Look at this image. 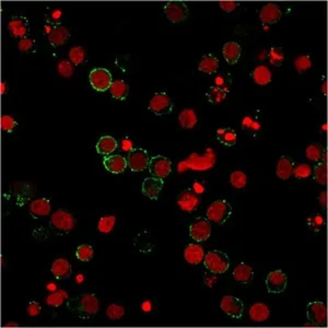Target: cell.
I'll use <instances>...</instances> for the list:
<instances>
[{
	"label": "cell",
	"instance_id": "obj_1",
	"mask_svg": "<svg viewBox=\"0 0 328 328\" xmlns=\"http://www.w3.org/2000/svg\"><path fill=\"white\" fill-rule=\"evenodd\" d=\"M69 309L81 317V319H90L98 312L100 303L94 295H81L80 296L73 297L67 303Z\"/></svg>",
	"mask_w": 328,
	"mask_h": 328
},
{
	"label": "cell",
	"instance_id": "obj_2",
	"mask_svg": "<svg viewBox=\"0 0 328 328\" xmlns=\"http://www.w3.org/2000/svg\"><path fill=\"white\" fill-rule=\"evenodd\" d=\"M216 163V155L211 149L207 150L205 155H197V153H193L188 157L185 161L181 162L178 164V171L184 172L192 168L195 171H205L209 170Z\"/></svg>",
	"mask_w": 328,
	"mask_h": 328
},
{
	"label": "cell",
	"instance_id": "obj_3",
	"mask_svg": "<svg viewBox=\"0 0 328 328\" xmlns=\"http://www.w3.org/2000/svg\"><path fill=\"white\" fill-rule=\"evenodd\" d=\"M203 264L213 273H223L230 268V258L221 251H211L203 257Z\"/></svg>",
	"mask_w": 328,
	"mask_h": 328
},
{
	"label": "cell",
	"instance_id": "obj_4",
	"mask_svg": "<svg viewBox=\"0 0 328 328\" xmlns=\"http://www.w3.org/2000/svg\"><path fill=\"white\" fill-rule=\"evenodd\" d=\"M232 215V207L225 199L213 201L207 210L208 220L216 222L218 225H223Z\"/></svg>",
	"mask_w": 328,
	"mask_h": 328
},
{
	"label": "cell",
	"instance_id": "obj_5",
	"mask_svg": "<svg viewBox=\"0 0 328 328\" xmlns=\"http://www.w3.org/2000/svg\"><path fill=\"white\" fill-rule=\"evenodd\" d=\"M89 79H90V83L94 90L100 92L106 91L112 86L113 82L112 73L105 68L93 69L90 76H89Z\"/></svg>",
	"mask_w": 328,
	"mask_h": 328
},
{
	"label": "cell",
	"instance_id": "obj_6",
	"mask_svg": "<svg viewBox=\"0 0 328 328\" xmlns=\"http://www.w3.org/2000/svg\"><path fill=\"white\" fill-rule=\"evenodd\" d=\"M307 319L315 326H326L327 324V309L323 302L315 301L307 304Z\"/></svg>",
	"mask_w": 328,
	"mask_h": 328
},
{
	"label": "cell",
	"instance_id": "obj_7",
	"mask_svg": "<svg viewBox=\"0 0 328 328\" xmlns=\"http://www.w3.org/2000/svg\"><path fill=\"white\" fill-rule=\"evenodd\" d=\"M174 104L166 93H157L149 103V109L156 115H167L173 111Z\"/></svg>",
	"mask_w": 328,
	"mask_h": 328
},
{
	"label": "cell",
	"instance_id": "obj_8",
	"mask_svg": "<svg viewBox=\"0 0 328 328\" xmlns=\"http://www.w3.org/2000/svg\"><path fill=\"white\" fill-rule=\"evenodd\" d=\"M148 152L145 149H132L127 157V164L132 172H141L149 166Z\"/></svg>",
	"mask_w": 328,
	"mask_h": 328
},
{
	"label": "cell",
	"instance_id": "obj_9",
	"mask_svg": "<svg viewBox=\"0 0 328 328\" xmlns=\"http://www.w3.org/2000/svg\"><path fill=\"white\" fill-rule=\"evenodd\" d=\"M164 12L171 22L178 23L187 18L188 8L183 1H170L164 6Z\"/></svg>",
	"mask_w": 328,
	"mask_h": 328
},
{
	"label": "cell",
	"instance_id": "obj_10",
	"mask_svg": "<svg viewBox=\"0 0 328 328\" xmlns=\"http://www.w3.org/2000/svg\"><path fill=\"white\" fill-rule=\"evenodd\" d=\"M220 307L227 315L234 317V319H241L243 312H244V303L233 295H226L222 297Z\"/></svg>",
	"mask_w": 328,
	"mask_h": 328
},
{
	"label": "cell",
	"instance_id": "obj_11",
	"mask_svg": "<svg viewBox=\"0 0 328 328\" xmlns=\"http://www.w3.org/2000/svg\"><path fill=\"white\" fill-rule=\"evenodd\" d=\"M149 170L155 177L164 178L172 171V163L167 158L163 156H156L149 161Z\"/></svg>",
	"mask_w": 328,
	"mask_h": 328
},
{
	"label": "cell",
	"instance_id": "obj_12",
	"mask_svg": "<svg viewBox=\"0 0 328 328\" xmlns=\"http://www.w3.org/2000/svg\"><path fill=\"white\" fill-rule=\"evenodd\" d=\"M190 235L196 242L207 241L211 235V225L206 219H198L190 227Z\"/></svg>",
	"mask_w": 328,
	"mask_h": 328
},
{
	"label": "cell",
	"instance_id": "obj_13",
	"mask_svg": "<svg viewBox=\"0 0 328 328\" xmlns=\"http://www.w3.org/2000/svg\"><path fill=\"white\" fill-rule=\"evenodd\" d=\"M288 286V277L281 270L271 271L267 276L266 287L268 292L271 293H281L286 290Z\"/></svg>",
	"mask_w": 328,
	"mask_h": 328
},
{
	"label": "cell",
	"instance_id": "obj_14",
	"mask_svg": "<svg viewBox=\"0 0 328 328\" xmlns=\"http://www.w3.org/2000/svg\"><path fill=\"white\" fill-rule=\"evenodd\" d=\"M74 218L71 213L65 210H57L52 216V225L62 232H69L74 228Z\"/></svg>",
	"mask_w": 328,
	"mask_h": 328
},
{
	"label": "cell",
	"instance_id": "obj_15",
	"mask_svg": "<svg viewBox=\"0 0 328 328\" xmlns=\"http://www.w3.org/2000/svg\"><path fill=\"white\" fill-rule=\"evenodd\" d=\"M164 185L163 178L160 177H147L145 181L142 182V193L143 195L147 196L150 199L157 200L159 195L162 191Z\"/></svg>",
	"mask_w": 328,
	"mask_h": 328
},
{
	"label": "cell",
	"instance_id": "obj_16",
	"mask_svg": "<svg viewBox=\"0 0 328 328\" xmlns=\"http://www.w3.org/2000/svg\"><path fill=\"white\" fill-rule=\"evenodd\" d=\"M8 30L13 37H20L21 39L24 38L30 30L28 19L22 16L12 18L9 21Z\"/></svg>",
	"mask_w": 328,
	"mask_h": 328
},
{
	"label": "cell",
	"instance_id": "obj_17",
	"mask_svg": "<svg viewBox=\"0 0 328 328\" xmlns=\"http://www.w3.org/2000/svg\"><path fill=\"white\" fill-rule=\"evenodd\" d=\"M200 199L195 193L192 191H185L177 197V205L182 210L186 212H192L199 205Z\"/></svg>",
	"mask_w": 328,
	"mask_h": 328
},
{
	"label": "cell",
	"instance_id": "obj_18",
	"mask_svg": "<svg viewBox=\"0 0 328 328\" xmlns=\"http://www.w3.org/2000/svg\"><path fill=\"white\" fill-rule=\"evenodd\" d=\"M103 164L106 170L113 174H121L125 171V168L128 166L127 159L121 155L106 156L104 158Z\"/></svg>",
	"mask_w": 328,
	"mask_h": 328
},
{
	"label": "cell",
	"instance_id": "obj_19",
	"mask_svg": "<svg viewBox=\"0 0 328 328\" xmlns=\"http://www.w3.org/2000/svg\"><path fill=\"white\" fill-rule=\"evenodd\" d=\"M281 16L282 13L280 7L273 2L267 3L266 6L262 7L260 13L261 21L265 24H272L278 22L280 20Z\"/></svg>",
	"mask_w": 328,
	"mask_h": 328
},
{
	"label": "cell",
	"instance_id": "obj_20",
	"mask_svg": "<svg viewBox=\"0 0 328 328\" xmlns=\"http://www.w3.org/2000/svg\"><path fill=\"white\" fill-rule=\"evenodd\" d=\"M52 273L59 280H65L71 276V265L68 261L64 258H58L52 265Z\"/></svg>",
	"mask_w": 328,
	"mask_h": 328
},
{
	"label": "cell",
	"instance_id": "obj_21",
	"mask_svg": "<svg viewBox=\"0 0 328 328\" xmlns=\"http://www.w3.org/2000/svg\"><path fill=\"white\" fill-rule=\"evenodd\" d=\"M184 257H185L188 264L198 265L203 261L205 257V251L199 244H190L187 245L184 251Z\"/></svg>",
	"mask_w": 328,
	"mask_h": 328
},
{
	"label": "cell",
	"instance_id": "obj_22",
	"mask_svg": "<svg viewBox=\"0 0 328 328\" xmlns=\"http://www.w3.org/2000/svg\"><path fill=\"white\" fill-rule=\"evenodd\" d=\"M51 201L46 198H38V199L33 200L30 205V212L35 218L47 217L51 213Z\"/></svg>",
	"mask_w": 328,
	"mask_h": 328
},
{
	"label": "cell",
	"instance_id": "obj_23",
	"mask_svg": "<svg viewBox=\"0 0 328 328\" xmlns=\"http://www.w3.org/2000/svg\"><path fill=\"white\" fill-rule=\"evenodd\" d=\"M242 53V48L236 42H228L223 45L222 54L228 64L234 65L238 62Z\"/></svg>",
	"mask_w": 328,
	"mask_h": 328
},
{
	"label": "cell",
	"instance_id": "obj_24",
	"mask_svg": "<svg viewBox=\"0 0 328 328\" xmlns=\"http://www.w3.org/2000/svg\"><path fill=\"white\" fill-rule=\"evenodd\" d=\"M69 38L68 29L62 26H56L48 33V41L53 46H62Z\"/></svg>",
	"mask_w": 328,
	"mask_h": 328
},
{
	"label": "cell",
	"instance_id": "obj_25",
	"mask_svg": "<svg viewBox=\"0 0 328 328\" xmlns=\"http://www.w3.org/2000/svg\"><path fill=\"white\" fill-rule=\"evenodd\" d=\"M293 167H295V163L290 158L281 157L277 163V176L281 180H289L293 174Z\"/></svg>",
	"mask_w": 328,
	"mask_h": 328
},
{
	"label": "cell",
	"instance_id": "obj_26",
	"mask_svg": "<svg viewBox=\"0 0 328 328\" xmlns=\"http://www.w3.org/2000/svg\"><path fill=\"white\" fill-rule=\"evenodd\" d=\"M270 316V311L264 303H255L250 309V317L252 321L256 323L266 322Z\"/></svg>",
	"mask_w": 328,
	"mask_h": 328
},
{
	"label": "cell",
	"instance_id": "obj_27",
	"mask_svg": "<svg viewBox=\"0 0 328 328\" xmlns=\"http://www.w3.org/2000/svg\"><path fill=\"white\" fill-rule=\"evenodd\" d=\"M117 148V141L112 136H104L100 138V140L97 143V151L102 156L112 155L113 151H115Z\"/></svg>",
	"mask_w": 328,
	"mask_h": 328
},
{
	"label": "cell",
	"instance_id": "obj_28",
	"mask_svg": "<svg viewBox=\"0 0 328 328\" xmlns=\"http://www.w3.org/2000/svg\"><path fill=\"white\" fill-rule=\"evenodd\" d=\"M198 68L203 73H215L219 70V59L213 55H206L201 58Z\"/></svg>",
	"mask_w": 328,
	"mask_h": 328
},
{
	"label": "cell",
	"instance_id": "obj_29",
	"mask_svg": "<svg viewBox=\"0 0 328 328\" xmlns=\"http://www.w3.org/2000/svg\"><path fill=\"white\" fill-rule=\"evenodd\" d=\"M253 268L246 264H240L235 267L234 271H233V277L237 282L241 283H247L253 279Z\"/></svg>",
	"mask_w": 328,
	"mask_h": 328
},
{
	"label": "cell",
	"instance_id": "obj_30",
	"mask_svg": "<svg viewBox=\"0 0 328 328\" xmlns=\"http://www.w3.org/2000/svg\"><path fill=\"white\" fill-rule=\"evenodd\" d=\"M217 138L222 145L233 147L236 143V132L231 128H219L217 131Z\"/></svg>",
	"mask_w": 328,
	"mask_h": 328
},
{
	"label": "cell",
	"instance_id": "obj_31",
	"mask_svg": "<svg viewBox=\"0 0 328 328\" xmlns=\"http://www.w3.org/2000/svg\"><path fill=\"white\" fill-rule=\"evenodd\" d=\"M253 79L258 86H267L271 81V71L266 66H257L253 71Z\"/></svg>",
	"mask_w": 328,
	"mask_h": 328
},
{
	"label": "cell",
	"instance_id": "obj_32",
	"mask_svg": "<svg viewBox=\"0 0 328 328\" xmlns=\"http://www.w3.org/2000/svg\"><path fill=\"white\" fill-rule=\"evenodd\" d=\"M109 91H111L112 97L116 100H124L128 96V84L123 80H115L112 82V86L109 87Z\"/></svg>",
	"mask_w": 328,
	"mask_h": 328
},
{
	"label": "cell",
	"instance_id": "obj_33",
	"mask_svg": "<svg viewBox=\"0 0 328 328\" xmlns=\"http://www.w3.org/2000/svg\"><path fill=\"white\" fill-rule=\"evenodd\" d=\"M178 122H180V125L183 128L186 129H192L196 126L197 124V116L194 109L191 108H186L178 116Z\"/></svg>",
	"mask_w": 328,
	"mask_h": 328
},
{
	"label": "cell",
	"instance_id": "obj_34",
	"mask_svg": "<svg viewBox=\"0 0 328 328\" xmlns=\"http://www.w3.org/2000/svg\"><path fill=\"white\" fill-rule=\"evenodd\" d=\"M116 223V218L114 216H106V217H102L98 221V231L103 234H108L109 232L113 231L114 227H115Z\"/></svg>",
	"mask_w": 328,
	"mask_h": 328
},
{
	"label": "cell",
	"instance_id": "obj_35",
	"mask_svg": "<svg viewBox=\"0 0 328 328\" xmlns=\"http://www.w3.org/2000/svg\"><path fill=\"white\" fill-rule=\"evenodd\" d=\"M227 93H228V91L222 90V89H220V88L212 87V88H210V90L208 91L207 98L212 104H219L226 100Z\"/></svg>",
	"mask_w": 328,
	"mask_h": 328
},
{
	"label": "cell",
	"instance_id": "obj_36",
	"mask_svg": "<svg viewBox=\"0 0 328 328\" xmlns=\"http://www.w3.org/2000/svg\"><path fill=\"white\" fill-rule=\"evenodd\" d=\"M67 297H68V295L66 292L63 290H59L54 293H51V295L46 297V303L51 306L58 307L62 304H64V302L67 299Z\"/></svg>",
	"mask_w": 328,
	"mask_h": 328
},
{
	"label": "cell",
	"instance_id": "obj_37",
	"mask_svg": "<svg viewBox=\"0 0 328 328\" xmlns=\"http://www.w3.org/2000/svg\"><path fill=\"white\" fill-rule=\"evenodd\" d=\"M69 59L73 65H81L86 61V51L81 46H74L69 52Z\"/></svg>",
	"mask_w": 328,
	"mask_h": 328
},
{
	"label": "cell",
	"instance_id": "obj_38",
	"mask_svg": "<svg viewBox=\"0 0 328 328\" xmlns=\"http://www.w3.org/2000/svg\"><path fill=\"white\" fill-rule=\"evenodd\" d=\"M230 183L233 187L237 188V190L244 188L247 183V177L245 175V173L242 171L233 172L230 176Z\"/></svg>",
	"mask_w": 328,
	"mask_h": 328
},
{
	"label": "cell",
	"instance_id": "obj_39",
	"mask_svg": "<svg viewBox=\"0 0 328 328\" xmlns=\"http://www.w3.org/2000/svg\"><path fill=\"white\" fill-rule=\"evenodd\" d=\"M94 255V251L91 245L89 244H82L77 248L76 256L79 261L81 262H89L92 260Z\"/></svg>",
	"mask_w": 328,
	"mask_h": 328
},
{
	"label": "cell",
	"instance_id": "obj_40",
	"mask_svg": "<svg viewBox=\"0 0 328 328\" xmlns=\"http://www.w3.org/2000/svg\"><path fill=\"white\" fill-rule=\"evenodd\" d=\"M314 178L315 181L321 184V185H326L327 184V165L325 163L316 164L314 167Z\"/></svg>",
	"mask_w": 328,
	"mask_h": 328
},
{
	"label": "cell",
	"instance_id": "obj_41",
	"mask_svg": "<svg viewBox=\"0 0 328 328\" xmlns=\"http://www.w3.org/2000/svg\"><path fill=\"white\" fill-rule=\"evenodd\" d=\"M124 314H125V309L119 304H111L106 310V315L112 321L121 320Z\"/></svg>",
	"mask_w": 328,
	"mask_h": 328
},
{
	"label": "cell",
	"instance_id": "obj_42",
	"mask_svg": "<svg viewBox=\"0 0 328 328\" xmlns=\"http://www.w3.org/2000/svg\"><path fill=\"white\" fill-rule=\"evenodd\" d=\"M312 174V167L309 164H297L296 166L293 167V174L299 180H304V178L310 177Z\"/></svg>",
	"mask_w": 328,
	"mask_h": 328
},
{
	"label": "cell",
	"instance_id": "obj_43",
	"mask_svg": "<svg viewBox=\"0 0 328 328\" xmlns=\"http://www.w3.org/2000/svg\"><path fill=\"white\" fill-rule=\"evenodd\" d=\"M306 157L309 160L313 162H317L320 161L322 157H323V149L320 145L317 143H314V145H311L306 148Z\"/></svg>",
	"mask_w": 328,
	"mask_h": 328
},
{
	"label": "cell",
	"instance_id": "obj_44",
	"mask_svg": "<svg viewBox=\"0 0 328 328\" xmlns=\"http://www.w3.org/2000/svg\"><path fill=\"white\" fill-rule=\"evenodd\" d=\"M283 59H285V54L280 47H272L269 51V62L272 66H280Z\"/></svg>",
	"mask_w": 328,
	"mask_h": 328
},
{
	"label": "cell",
	"instance_id": "obj_45",
	"mask_svg": "<svg viewBox=\"0 0 328 328\" xmlns=\"http://www.w3.org/2000/svg\"><path fill=\"white\" fill-rule=\"evenodd\" d=\"M295 67L299 72H304L312 67L311 58L306 55H302V56L297 57L295 61Z\"/></svg>",
	"mask_w": 328,
	"mask_h": 328
},
{
	"label": "cell",
	"instance_id": "obj_46",
	"mask_svg": "<svg viewBox=\"0 0 328 328\" xmlns=\"http://www.w3.org/2000/svg\"><path fill=\"white\" fill-rule=\"evenodd\" d=\"M57 70L64 78H70L74 71L73 64L70 61H62L58 64Z\"/></svg>",
	"mask_w": 328,
	"mask_h": 328
},
{
	"label": "cell",
	"instance_id": "obj_47",
	"mask_svg": "<svg viewBox=\"0 0 328 328\" xmlns=\"http://www.w3.org/2000/svg\"><path fill=\"white\" fill-rule=\"evenodd\" d=\"M242 126L244 127L245 131L251 132H257L261 129V124L250 116H246L243 119Z\"/></svg>",
	"mask_w": 328,
	"mask_h": 328
},
{
	"label": "cell",
	"instance_id": "obj_48",
	"mask_svg": "<svg viewBox=\"0 0 328 328\" xmlns=\"http://www.w3.org/2000/svg\"><path fill=\"white\" fill-rule=\"evenodd\" d=\"M1 129L3 131L7 132H11L14 128L17 127V122L12 116L10 115H3L1 116Z\"/></svg>",
	"mask_w": 328,
	"mask_h": 328
},
{
	"label": "cell",
	"instance_id": "obj_49",
	"mask_svg": "<svg viewBox=\"0 0 328 328\" xmlns=\"http://www.w3.org/2000/svg\"><path fill=\"white\" fill-rule=\"evenodd\" d=\"M307 222H309V226L313 229V230L319 231L323 227V225H324V219H323L321 215H314L309 218Z\"/></svg>",
	"mask_w": 328,
	"mask_h": 328
},
{
	"label": "cell",
	"instance_id": "obj_50",
	"mask_svg": "<svg viewBox=\"0 0 328 328\" xmlns=\"http://www.w3.org/2000/svg\"><path fill=\"white\" fill-rule=\"evenodd\" d=\"M33 46H34V39L24 37L22 39H20L18 48L21 53H28V52L31 51Z\"/></svg>",
	"mask_w": 328,
	"mask_h": 328
},
{
	"label": "cell",
	"instance_id": "obj_51",
	"mask_svg": "<svg viewBox=\"0 0 328 328\" xmlns=\"http://www.w3.org/2000/svg\"><path fill=\"white\" fill-rule=\"evenodd\" d=\"M42 311V307L39 305V303L35 302V301H32L30 302V304L28 306V313L30 316H37L39 313Z\"/></svg>",
	"mask_w": 328,
	"mask_h": 328
},
{
	"label": "cell",
	"instance_id": "obj_52",
	"mask_svg": "<svg viewBox=\"0 0 328 328\" xmlns=\"http://www.w3.org/2000/svg\"><path fill=\"white\" fill-rule=\"evenodd\" d=\"M238 2L236 1H220L219 2V6L221 7L222 10H225L227 12H231L233 10H235L237 7Z\"/></svg>",
	"mask_w": 328,
	"mask_h": 328
},
{
	"label": "cell",
	"instance_id": "obj_53",
	"mask_svg": "<svg viewBox=\"0 0 328 328\" xmlns=\"http://www.w3.org/2000/svg\"><path fill=\"white\" fill-rule=\"evenodd\" d=\"M215 87L220 88V89H222V90L229 91L228 86H227V80H226L225 76H219V77H217V79H216V86Z\"/></svg>",
	"mask_w": 328,
	"mask_h": 328
},
{
	"label": "cell",
	"instance_id": "obj_54",
	"mask_svg": "<svg viewBox=\"0 0 328 328\" xmlns=\"http://www.w3.org/2000/svg\"><path fill=\"white\" fill-rule=\"evenodd\" d=\"M61 14L62 12L59 11V10H55V11L52 12V16H51V23H58L59 20H61Z\"/></svg>",
	"mask_w": 328,
	"mask_h": 328
},
{
	"label": "cell",
	"instance_id": "obj_55",
	"mask_svg": "<svg viewBox=\"0 0 328 328\" xmlns=\"http://www.w3.org/2000/svg\"><path fill=\"white\" fill-rule=\"evenodd\" d=\"M319 199H320L321 206H322V207H324V208H326V207H327V192H322V193L320 194Z\"/></svg>",
	"mask_w": 328,
	"mask_h": 328
},
{
	"label": "cell",
	"instance_id": "obj_56",
	"mask_svg": "<svg viewBox=\"0 0 328 328\" xmlns=\"http://www.w3.org/2000/svg\"><path fill=\"white\" fill-rule=\"evenodd\" d=\"M194 190H195V193H202L203 190H205V188H203V186L201 185V183L199 182H196L195 184H194Z\"/></svg>",
	"mask_w": 328,
	"mask_h": 328
},
{
	"label": "cell",
	"instance_id": "obj_57",
	"mask_svg": "<svg viewBox=\"0 0 328 328\" xmlns=\"http://www.w3.org/2000/svg\"><path fill=\"white\" fill-rule=\"evenodd\" d=\"M7 90H8L7 83L2 81V82H1V86H0V92H1V94L3 96V94H6V93H7Z\"/></svg>",
	"mask_w": 328,
	"mask_h": 328
},
{
	"label": "cell",
	"instance_id": "obj_58",
	"mask_svg": "<svg viewBox=\"0 0 328 328\" xmlns=\"http://www.w3.org/2000/svg\"><path fill=\"white\" fill-rule=\"evenodd\" d=\"M322 90H323V94H324V96H327V81H324V83H323Z\"/></svg>",
	"mask_w": 328,
	"mask_h": 328
},
{
	"label": "cell",
	"instance_id": "obj_59",
	"mask_svg": "<svg viewBox=\"0 0 328 328\" xmlns=\"http://www.w3.org/2000/svg\"><path fill=\"white\" fill-rule=\"evenodd\" d=\"M19 325L17 323H8V324L4 325V327H18Z\"/></svg>",
	"mask_w": 328,
	"mask_h": 328
},
{
	"label": "cell",
	"instance_id": "obj_60",
	"mask_svg": "<svg viewBox=\"0 0 328 328\" xmlns=\"http://www.w3.org/2000/svg\"><path fill=\"white\" fill-rule=\"evenodd\" d=\"M323 159H324V162H323V163H327V153H326V151H324V152H323V157H322Z\"/></svg>",
	"mask_w": 328,
	"mask_h": 328
},
{
	"label": "cell",
	"instance_id": "obj_61",
	"mask_svg": "<svg viewBox=\"0 0 328 328\" xmlns=\"http://www.w3.org/2000/svg\"><path fill=\"white\" fill-rule=\"evenodd\" d=\"M323 128H324V129H323V131H327V129H326V128H327V125H326V124H325L324 126H323Z\"/></svg>",
	"mask_w": 328,
	"mask_h": 328
}]
</instances>
